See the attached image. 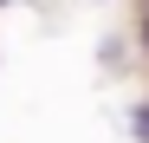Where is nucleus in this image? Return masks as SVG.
I'll return each instance as SVG.
<instances>
[{
	"label": "nucleus",
	"instance_id": "nucleus-1",
	"mask_svg": "<svg viewBox=\"0 0 149 143\" xmlns=\"http://www.w3.org/2000/svg\"><path fill=\"white\" fill-rule=\"evenodd\" d=\"M136 137H149V104H143V111H136Z\"/></svg>",
	"mask_w": 149,
	"mask_h": 143
},
{
	"label": "nucleus",
	"instance_id": "nucleus-2",
	"mask_svg": "<svg viewBox=\"0 0 149 143\" xmlns=\"http://www.w3.org/2000/svg\"><path fill=\"white\" fill-rule=\"evenodd\" d=\"M0 7H13V0H0Z\"/></svg>",
	"mask_w": 149,
	"mask_h": 143
}]
</instances>
